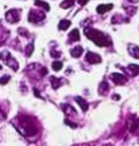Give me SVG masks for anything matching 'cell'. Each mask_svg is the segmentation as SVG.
Instances as JSON below:
<instances>
[{
  "label": "cell",
  "instance_id": "6da1fadb",
  "mask_svg": "<svg viewBox=\"0 0 139 146\" xmlns=\"http://www.w3.org/2000/svg\"><path fill=\"white\" fill-rule=\"evenodd\" d=\"M16 120L18 121L16 128L23 135L31 136V135L37 134V131H38V127H37L34 119L31 118V117H17Z\"/></svg>",
  "mask_w": 139,
  "mask_h": 146
},
{
  "label": "cell",
  "instance_id": "7a4b0ae2",
  "mask_svg": "<svg viewBox=\"0 0 139 146\" xmlns=\"http://www.w3.org/2000/svg\"><path fill=\"white\" fill-rule=\"evenodd\" d=\"M84 35L99 47H109V46H111V43H112L111 38H110L109 36H106L105 33H103V32H100L98 30H94V28H85Z\"/></svg>",
  "mask_w": 139,
  "mask_h": 146
},
{
  "label": "cell",
  "instance_id": "3957f363",
  "mask_svg": "<svg viewBox=\"0 0 139 146\" xmlns=\"http://www.w3.org/2000/svg\"><path fill=\"white\" fill-rule=\"evenodd\" d=\"M0 59L4 60V62L6 63V65H9L10 68L14 69V70H17V69H18V63L16 62L14 58H12L7 50H4V52L0 53Z\"/></svg>",
  "mask_w": 139,
  "mask_h": 146
},
{
  "label": "cell",
  "instance_id": "277c9868",
  "mask_svg": "<svg viewBox=\"0 0 139 146\" xmlns=\"http://www.w3.org/2000/svg\"><path fill=\"white\" fill-rule=\"evenodd\" d=\"M44 19H45V15L40 10H31L30 15H28V21L32 23H38L40 21H43Z\"/></svg>",
  "mask_w": 139,
  "mask_h": 146
},
{
  "label": "cell",
  "instance_id": "5b68a950",
  "mask_svg": "<svg viewBox=\"0 0 139 146\" xmlns=\"http://www.w3.org/2000/svg\"><path fill=\"white\" fill-rule=\"evenodd\" d=\"M5 17L10 23H16L17 21H20V11L18 10H9L5 14Z\"/></svg>",
  "mask_w": 139,
  "mask_h": 146
},
{
  "label": "cell",
  "instance_id": "8992f818",
  "mask_svg": "<svg viewBox=\"0 0 139 146\" xmlns=\"http://www.w3.org/2000/svg\"><path fill=\"white\" fill-rule=\"evenodd\" d=\"M85 59H87V62L90 63V64H99V63H101V56L95 54V53H92V52H88Z\"/></svg>",
  "mask_w": 139,
  "mask_h": 146
},
{
  "label": "cell",
  "instance_id": "52a82bcc",
  "mask_svg": "<svg viewBox=\"0 0 139 146\" xmlns=\"http://www.w3.org/2000/svg\"><path fill=\"white\" fill-rule=\"evenodd\" d=\"M111 80L115 82L116 85H125L126 82H127V78H126L125 75L122 74H111Z\"/></svg>",
  "mask_w": 139,
  "mask_h": 146
},
{
  "label": "cell",
  "instance_id": "ba28073f",
  "mask_svg": "<svg viewBox=\"0 0 139 146\" xmlns=\"http://www.w3.org/2000/svg\"><path fill=\"white\" fill-rule=\"evenodd\" d=\"M128 129H129V131L130 133H133V134H136L139 131V118H134L132 120H129V123H128Z\"/></svg>",
  "mask_w": 139,
  "mask_h": 146
},
{
  "label": "cell",
  "instance_id": "9c48e42d",
  "mask_svg": "<svg viewBox=\"0 0 139 146\" xmlns=\"http://www.w3.org/2000/svg\"><path fill=\"white\" fill-rule=\"evenodd\" d=\"M128 52L129 54L136 59H139V48L136 46V44H129L128 46Z\"/></svg>",
  "mask_w": 139,
  "mask_h": 146
},
{
  "label": "cell",
  "instance_id": "30bf717a",
  "mask_svg": "<svg viewBox=\"0 0 139 146\" xmlns=\"http://www.w3.org/2000/svg\"><path fill=\"white\" fill-rule=\"evenodd\" d=\"M127 71L130 76H137L139 75V65H136V64H130L127 68Z\"/></svg>",
  "mask_w": 139,
  "mask_h": 146
},
{
  "label": "cell",
  "instance_id": "8fae6325",
  "mask_svg": "<svg viewBox=\"0 0 139 146\" xmlns=\"http://www.w3.org/2000/svg\"><path fill=\"white\" fill-rule=\"evenodd\" d=\"M113 7L112 4H105V5H99L96 7V11H98V14H105V13H108L109 10H111Z\"/></svg>",
  "mask_w": 139,
  "mask_h": 146
},
{
  "label": "cell",
  "instance_id": "7c38bea8",
  "mask_svg": "<svg viewBox=\"0 0 139 146\" xmlns=\"http://www.w3.org/2000/svg\"><path fill=\"white\" fill-rule=\"evenodd\" d=\"M82 53H83V48H82V46H77V47L71 49V55L73 58H78V56L82 55Z\"/></svg>",
  "mask_w": 139,
  "mask_h": 146
},
{
  "label": "cell",
  "instance_id": "4fadbf2b",
  "mask_svg": "<svg viewBox=\"0 0 139 146\" xmlns=\"http://www.w3.org/2000/svg\"><path fill=\"white\" fill-rule=\"evenodd\" d=\"M76 101H77V103L79 104L81 108L83 109L84 112H85V111H88L89 106H88V103L85 102V100H84V98H82V97H76Z\"/></svg>",
  "mask_w": 139,
  "mask_h": 146
},
{
  "label": "cell",
  "instance_id": "5bb4252c",
  "mask_svg": "<svg viewBox=\"0 0 139 146\" xmlns=\"http://www.w3.org/2000/svg\"><path fill=\"white\" fill-rule=\"evenodd\" d=\"M70 40L71 42H77V40H79V31L78 30H72V32L70 33Z\"/></svg>",
  "mask_w": 139,
  "mask_h": 146
},
{
  "label": "cell",
  "instance_id": "9a60e30c",
  "mask_svg": "<svg viewBox=\"0 0 139 146\" xmlns=\"http://www.w3.org/2000/svg\"><path fill=\"white\" fill-rule=\"evenodd\" d=\"M108 92H109V84L106 82V81H103L101 85H100V88H99V93L100 95H103V96H105Z\"/></svg>",
  "mask_w": 139,
  "mask_h": 146
},
{
  "label": "cell",
  "instance_id": "2e32d148",
  "mask_svg": "<svg viewBox=\"0 0 139 146\" xmlns=\"http://www.w3.org/2000/svg\"><path fill=\"white\" fill-rule=\"evenodd\" d=\"M70 26H71V21H68V20H61L59 23V30L65 31V30H67Z\"/></svg>",
  "mask_w": 139,
  "mask_h": 146
},
{
  "label": "cell",
  "instance_id": "e0dca14e",
  "mask_svg": "<svg viewBox=\"0 0 139 146\" xmlns=\"http://www.w3.org/2000/svg\"><path fill=\"white\" fill-rule=\"evenodd\" d=\"M50 82H51V85H52V88H59L61 85H62V81H61L60 79H58V78H54V76H52V78H50Z\"/></svg>",
  "mask_w": 139,
  "mask_h": 146
},
{
  "label": "cell",
  "instance_id": "ac0fdd59",
  "mask_svg": "<svg viewBox=\"0 0 139 146\" xmlns=\"http://www.w3.org/2000/svg\"><path fill=\"white\" fill-rule=\"evenodd\" d=\"M61 108H62V111L66 113V114H76V111L73 109V107L68 106V104H62Z\"/></svg>",
  "mask_w": 139,
  "mask_h": 146
},
{
  "label": "cell",
  "instance_id": "d6986e66",
  "mask_svg": "<svg viewBox=\"0 0 139 146\" xmlns=\"http://www.w3.org/2000/svg\"><path fill=\"white\" fill-rule=\"evenodd\" d=\"M34 4H35L37 6H42V7H44V10H45V11H49V10H50V6H49V4L45 3V1H42V0H35Z\"/></svg>",
  "mask_w": 139,
  "mask_h": 146
},
{
  "label": "cell",
  "instance_id": "ffe728a7",
  "mask_svg": "<svg viewBox=\"0 0 139 146\" xmlns=\"http://www.w3.org/2000/svg\"><path fill=\"white\" fill-rule=\"evenodd\" d=\"M73 4H75V0H65V1L61 3V7L62 9H68V7H71Z\"/></svg>",
  "mask_w": 139,
  "mask_h": 146
},
{
  "label": "cell",
  "instance_id": "44dd1931",
  "mask_svg": "<svg viewBox=\"0 0 139 146\" xmlns=\"http://www.w3.org/2000/svg\"><path fill=\"white\" fill-rule=\"evenodd\" d=\"M51 66H52V69H54L55 71H59L60 69L62 68V63H61V62H54Z\"/></svg>",
  "mask_w": 139,
  "mask_h": 146
},
{
  "label": "cell",
  "instance_id": "7402d4cb",
  "mask_svg": "<svg viewBox=\"0 0 139 146\" xmlns=\"http://www.w3.org/2000/svg\"><path fill=\"white\" fill-rule=\"evenodd\" d=\"M9 80H10V76L5 75V76H3V78H0V84H1V85H5L6 82H9Z\"/></svg>",
  "mask_w": 139,
  "mask_h": 146
},
{
  "label": "cell",
  "instance_id": "603a6c76",
  "mask_svg": "<svg viewBox=\"0 0 139 146\" xmlns=\"http://www.w3.org/2000/svg\"><path fill=\"white\" fill-rule=\"evenodd\" d=\"M32 52H33V44H30V46L27 47V50H26V54L30 56L32 54Z\"/></svg>",
  "mask_w": 139,
  "mask_h": 146
},
{
  "label": "cell",
  "instance_id": "cb8c5ba5",
  "mask_svg": "<svg viewBox=\"0 0 139 146\" xmlns=\"http://www.w3.org/2000/svg\"><path fill=\"white\" fill-rule=\"evenodd\" d=\"M65 123H66V124H68L70 125V127H72V128H77V124H75V123H71V121H70V120H65Z\"/></svg>",
  "mask_w": 139,
  "mask_h": 146
},
{
  "label": "cell",
  "instance_id": "d4e9b609",
  "mask_svg": "<svg viewBox=\"0 0 139 146\" xmlns=\"http://www.w3.org/2000/svg\"><path fill=\"white\" fill-rule=\"evenodd\" d=\"M78 3H79V5L83 6V5H85V4L88 3V0H78Z\"/></svg>",
  "mask_w": 139,
  "mask_h": 146
},
{
  "label": "cell",
  "instance_id": "484cf974",
  "mask_svg": "<svg viewBox=\"0 0 139 146\" xmlns=\"http://www.w3.org/2000/svg\"><path fill=\"white\" fill-rule=\"evenodd\" d=\"M50 54H51L52 56H60V53H56V52H54V50H51Z\"/></svg>",
  "mask_w": 139,
  "mask_h": 146
},
{
  "label": "cell",
  "instance_id": "4316f807",
  "mask_svg": "<svg viewBox=\"0 0 139 146\" xmlns=\"http://www.w3.org/2000/svg\"><path fill=\"white\" fill-rule=\"evenodd\" d=\"M113 100H115V101H118V100H120V96H118V95H115V96H113Z\"/></svg>",
  "mask_w": 139,
  "mask_h": 146
},
{
  "label": "cell",
  "instance_id": "83f0119b",
  "mask_svg": "<svg viewBox=\"0 0 139 146\" xmlns=\"http://www.w3.org/2000/svg\"><path fill=\"white\" fill-rule=\"evenodd\" d=\"M128 1H130V3H138L139 0H128Z\"/></svg>",
  "mask_w": 139,
  "mask_h": 146
},
{
  "label": "cell",
  "instance_id": "f1b7e54d",
  "mask_svg": "<svg viewBox=\"0 0 139 146\" xmlns=\"http://www.w3.org/2000/svg\"><path fill=\"white\" fill-rule=\"evenodd\" d=\"M0 70H1V65H0Z\"/></svg>",
  "mask_w": 139,
  "mask_h": 146
},
{
  "label": "cell",
  "instance_id": "f546056e",
  "mask_svg": "<svg viewBox=\"0 0 139 146\" xmlns=\"http://www.w3.org/2000/svg\"><path fill=\"white\" fill-rule=\"evenodd\" d=\"M106 146H111V145H106Z\"/></svg>",
  "mask_w": 139,
  "mask_h": 146
}]
</instances>
